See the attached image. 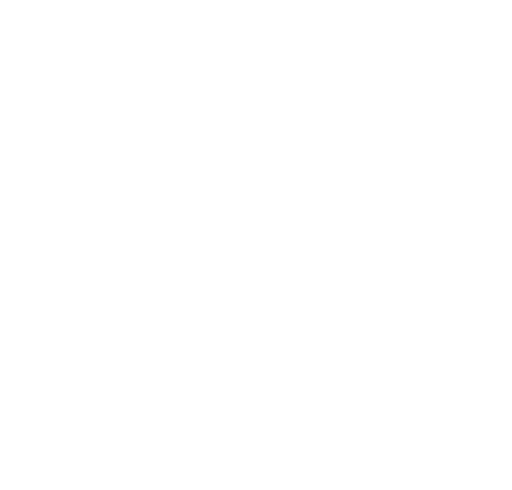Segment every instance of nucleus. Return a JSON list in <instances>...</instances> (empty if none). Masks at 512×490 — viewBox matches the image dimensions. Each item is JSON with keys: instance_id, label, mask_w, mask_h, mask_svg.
Here are the masks:
<instances>
[]
</instances>
